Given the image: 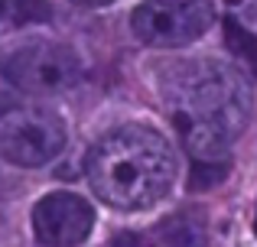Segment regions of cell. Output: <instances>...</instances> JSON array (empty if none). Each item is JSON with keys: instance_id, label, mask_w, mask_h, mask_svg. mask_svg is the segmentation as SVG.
<instances>
[{"instance_id": "8", "label": "cell", "mask_w": 257, "mask_h": 247, "mask_svg": "<svg viewBox=\"0 0 257 247\" xmlns=\"http://www.w3.org/2000/svg\"><path fill=\"white\" fill-rule=\"evenodd\" d=\"M225 43L228 49L238 56V62L257 78V33H251L247 26H241L234 17L225 20Z\"/></svg>"}, {"instance_id": "14", "label": "cell", "mask_w": 257, "mask_h": 247, "mask_svg": "<svg viewBox=\"0 0 257 247\" xmlns=\"http://www.w3.org/2000/svg\"><path fill=\"white\" fill-rule=\"evenodd\" d=\"M254 231H257V218H254Z\"/></svg>"}, {"instance_id": "10", "label": "cell", "mask_w": 257, "mask_h": 247, "mask_svg": "<svg viewBox=\"0 0 257 247\" xmlns=\"http://www.w3.org/2000/svg\"><path fill=\"white\" fill-rule=\"evenodd\" d=\"M225 7L241 26H247L251 33H257V0H225Z\"/></svg>"}, {"instance_id": "2", "label": "cell", "mask_w": 257, "mask_h": 247, "mask_svg": "<svg viewBox=\"0 0 257 247\" xmlns=\"http://www.w3.org/2000/svg\"><path fill=\"white\" fill-rule=\"evenodd\" d=\"M176 156L150 127L127 124L111 130L88 153V182L94 195L120 211H144L173 189Z\"/></svg>"}, {"instance_id": "3", "label": "cell", "mask_w": 257, "mask_h": 247, "mask_svg": "<svg viewBox=\"0 0 257 247\" xmlns=\"http://www.w3.org/2000/svg\"><path fill=\"white\" fill-rule=\"evenodd\" d=\"M7 82L17 88V95H65L82 78V62L69 46L59 43H23L7 52L4 62Z\"/></svg>"}, {"instance_id": "4", "label": "cell", "mask_w": 257, "mask_h": 247, "mask_svg": "<svg viewBox=\"0 0 257 247\" xmlns=\"http://www.w3.org/2000/svg\"><path fill=\"white\" fill-rule=\"evenodd\" d=\"M212 0H144L131 17V30L144 46H189L212 26Z\"/></svg>"}, {"instance_id": "12", "label": "cell", "mask_w": 257, "mask_h": 247, "mask_svg": "<svg viewBox=\"0 0 257 247\" xmlns=\"http://www.w3.org/2000/svg\"><path fill=\"white\" fill-rule=\"evenodd\" d=\"M72 4H82V7H104V4H111V0H72Z\"/></svg>"}, {"instance_id": "7", "label": "cell", "mask_w": 257, "mask_h": 247, "mask_svg": "<svg viewBox=\"0 0 257 247\" xmlns=\"http://www.w3.org/2000/svg\"><path fill=\"white\" fill-rule=\"evenodd\" d=\"M111 247H205V228L192 215H170L147 231H124Z\"/></svg>"}, {"instance_id": "11", "label": "cell", "mask_w": 257, "mask_h": 247, "mask_svg": "<svg viewBox=\"0 0 257 247\" xmlns=\"http://www.w3.org/2000/svg\"><path fill=\"white\" fill-rule=\"evenodd\" d=\"M13 101H17V88H13V85L7 82L4 69H0V114H4V111H10V108H13Z\"/></svg>"}, {"instance_id": "5", "label": "cell", "mask_w": 257, "mask_h": 247, "mask_svg": "<svg viewBox=\"0 0 257 247\" xmlns=\"http://www.w3.org/2000/svg\"><path fill=\"white\" fill-rule=\"evenodd\" d=\"M65 127L46 108H10L0 114V153L17 166H46L62 153Z\"/></svg>"}, {"instance_id": "13", "label": "cell", "mask_w": 257, "mask_h": 247, "mask_svg": "<svg viewBox=\"0 0 257 247\" xmlns=\"http://www.w3.org/2000/svg\"><path fill=\"white\" fill-rule=\"evenodd\" d=\"M7 20H10V17H7V7H4V0H0V30L7 26Z\"/></svg>"}, {"instance_id": "1", "label": "cell", "mask_w": 257, "mask_h": 247, "mask_svg": "<svg viewBox=\"0 0 257 247\" xmlns=\"http://www.w3.org/2000/svg\"><path fill=\"white\" fill-rule=\"evenodd\" d=\"M160 88L192 163L228 166L234 137L251 117V91L238 69L218 59L173 62Z\"/></svg>"}, {"instance_id": "9", "label": "cell", "mask_w": 257, "mask_h": 247, "mask_svg": "<svg viewBox=\"0 0 257 247\" xmlns=\"http://www.w3.org/2000/svg\"><path fill=\"white\" fill-rule=\"evenodd\" d=\"M4 7L13 23H43V20H49V4L46 0H4Z\"/></svg>"}, {"instance_id": "6", "label": "cell", "mask_w": 257, "mask_h": 247, "mask_svg": "<svg viewBox=\"0 0 257 247\" xmlns=\"http://www.w3.org/2000/svg\"><path fill=\"white\" fill-rule=\"evenodd\" d=\"M94 228V211L82 195L52 192L33 208V234L46 247H75Z\"/></svg>"}]
</instances>
